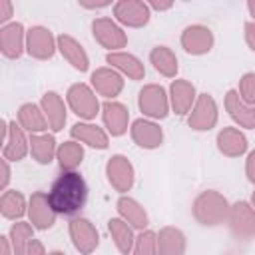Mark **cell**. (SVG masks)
<instances>
[{
  "label": "cell",
  "mask_w": 255,
  "mask_h": 255,
  "mask_svg": "<svg viewBox=\"0 0 255 255\" xmlns=\"http://www.w3.org/2000/svg\"><path fill=\"white\" fill-rule=\"evenodd\" d=\"M88 183L78 171H62L48 191V201L58 215H76L88 201Z\"/></svg>",
  "instance_id": "6da1fadb"
},
{
  "label": "cell",
  "mask_w": 255,
  "mask_h": 255,
  "mask_svg": "<svg viewBox=\"0 0 255 255\" xmlns=\"http://www.w3.org/2000/svg\"><path fill=\"white\" fill-rule=\"evenodd\" d=\"M193 217L199 225L205 227H215L223 221H227V213H229V203L227 199L215 191V189H207L201 191L195 201H193Z\"/></svg>",
  "instance_id": "7a4b0ae2"
},
{
  "label": "cell",
  "mask_w": 255,
  "mask_h": 255,
  "mask_svg": "<svg viewBox=\"0 0 255 255\" xmlns=\"http://www.w3.org/2000/svg\"><path fill=\"white\" fill-rule=\"evenodd\" d=\"M66 100H68L70 110L78 118H82L86 122H92L98 116L100 108H102L94 88H90L88 84H74V86H70V90L66 94Z\"/></svg>",
  "instance_id": "3957f363"
},
{
  "label": "cell",
  "mask_w": 255,
  "mask_h": 255,
  "mask_svg": "<svg viewBox=\"0 0 255 255\" xmlns=\"http://www.w3.org/2000/svg\"><path fill=\"white\" fill-rule=\"evenodd\" d=\"M227 225L237 241H249L255 235V207L249 201H237L229 207Z\"/></svg>",
  "instance_id": "277c9868"
},
{
  "label": "cell",
  "mask_w": 255,
  "mask_h": 255,
  "mask_svg": "<svg viewBox=\"0 0 255 255\" xmlns=\"http://www.w3.org/2000/svg\"><path fill=\"white\" fill-rule=\"evenodd\" d=\"M137 106L141 110L143 116L151 118V120H163L169 114V96L165 94V90L159 84H145L139 90L137 96Z\"/></svg>",
  "instance_id": "5b68a950"
},
{
  "label": "cell",
  "mask_w": 255,
  "mask_h": 255,
  "mask_svg": "<svg viewBox=\"0 0 255 255\" xmlns=\"http://www.w3.org/2000/svg\"><path fill=\"white\" fill-rule=\"evenodd\" d=\"M68 231L72 237L74 247L82 253V255H90L96 251V247L100 245V233L96 229V225L90 219L84 217H72L68 223Z\"/></svg>",
  "instance_id": "8992f818"
},
{
  "label": "cell",
  "mask_w": 255,
  "mask_h": 255,
  "mask_svg": "<svg viewBox=\"0 0 255 255\" xmlns=\"http://www.w3.org/2000/svg\"><path fill=\"white\" fill-rule=\"evenodd\" d=\"M92 34L96 42L110 52H122V48L128 44L126 32L112 18H96L92 22Z\"/></svg>",
  "instance_id": "52a82bcc"
},
{
  "label": "cell",
  "mask_w": 255,
  "mask_h": 255,
  "mask_svg": "<svg viewBox=\"0 0 255 255\" xmlns=\"http://www.w3.org/2000/svg\"><path fill=\"white\" fill-rule=\"evenodd\" d=\"M187 124L195 131H209L217 124V104H215L211 94H199L197 96V100L189 112Z\"/></svg>",
  "instance_id": "ba28073f"
},
{
  "label": "cell",
  "mask_w": 255,
  "mask_h": 255,
  "mask_svg": "<svg viewBox=\"0 0 255 255\" xmlns=\"http://www.w3.org/2000/svg\"><path fill=\"white\" fill-rule=\"evenodd\" d=\"M106 175H108V181L110 185L120 191V193H126L133 187V181H135V173H133V165L131 161L126 157V155H112L106 163Z\"/></svg>",
  "instance_id": "9c48e42d"
},
{
  "label": "cell",
  "mask_w": 255,
  "mask_h": 255,
  "mask_svg": "<svg viewBox=\"0 0 255 255\" xmlns=\"http://www.w3.org/2000/svg\"><path fill=\"white\" fill-rule=\"evenodd\" d=\"M58 48V40L46 26H32L26 32V52L36 60H50Z\"/></svg>",
  "instance_id": "30bf717a"
},
{
  "label": "cell",
  "mask_w": 255,
  "mask_h": 255,
  "mask_svg": "<svg viewBox=\"0 0 255 255\" xmlns=\"http://www.w3.org/2000/svg\"><path fill=\"white\" fill-rule=\"evenodd\" d=\"M114 16L120 24L129 28H141L149 22V6L141 0H120L114 4Z\"/></svg>",
  "instance_id": "8fae6325"
},
{
  "label": "cell",
  "mask_w": 255,
  "mask_h": 255,
  "mask_svg": "<svg viewBox=\"0 0 255 255\" xmlns=\"http://www.w3.org/2000/svg\"><path fill=\"white\" fill-rule=\"evenodd\" d=\"M181 48L191 56H203L213 48V32L203 24H191L181 32Z\"/></svg>",
  "instance_id": "7c38bea8"
},
{
  "label": "cell",
  "mask_w": 255,
  "mask_h": 255,
  "mask_svg": "<svg viewBox=\"0 0 255 255\" xmlns=\"http://www.w3.org/2000/svg\"><path fill=\"white\" fill-rule=\"evenodd\" d=\"M28 215H30V223L40 229L46 231L56 223V211L52 209L50 201H48V193L44 191H34L28 199Z\"/></svg>",
  "instance_id": "4fadbf2b"
},
{
  "label": "cell",
  "mask_w": 255,
  "mask_h": 255,
  "mask_svg": "<svg viewBox=\"0 0 255 255\" xmlns=\"http://www.w3.org/2000/svg\"><path fill=\"white\" fill-rule=\"evenodd\" d=\"M26 50V30L20 22H8L6 26L0 28V52L10 58L16 60L22 56V52Z\"/></svg>",
  "instance_id": "5bb4252c"
},
{
  "label": "cell",
  "mask_w": 255,
  "mask_h": 255,
  "mask_svg": "<svg viewBox=\"0 0 255 255\" xmlns=\"http://www.w3.org/2000/svg\"><path fill=\"white\" fill-rule=\"evenodd\" d=\"M90 80L94 92L106 100H114L124 90V78L114 68H98L96 72H92Z\"/></svg>",
  "instance_id": "9a60e30c"
},
{
  "label": "cell",
  "mask_w": 255,
  "mask_h": 255,
  "mask_svg": "<svg viewBox=\"0 0 255 255\" xmlns=\"http://www.w3.org/2000/svg\"><path fill=\"white\" fill-rule=\"evenodd\" d=\"M129 133H131V139L143 149H155L163 141V129L155 122L145 118L135 120L129 128Z\"/></svg>",
  "instance_id": "2e32d148"
},
{
  "label": "cell",
  "mask_w": 255,
  "mask_h": 255,
  "mask_svg": "<svg viewBox=\"0 0 255 255\" xmlns=\"http://www.w3.org/2000/svg\"><path fill=\"white\" fill-rule=\"evenodd\" d=\"M197 100L195 94V86L187 80H173L169 86V106L173 110V114L177 116H185L191 112L193 104Z\"/></svg>",
  "instance_id": "e0dca14e"
},
{
  "label": "cell",
  "mask_w": 255,
  "mask_h": 255,
  "mask_svg": "<svg viewBox=\"0 0 255 255\" xmlns=\"http://www.w3.org/2000/svg\"><path fill=\"white\" fill-rule=\"evenodd\" d=\"M102 120H104V126L108 129V133L118 137V135H124L128 131L129 112L124 104L114 102V100H106L102 104Z\"/></svg>",
  "instance_id": "ac0fdd59"
},
{
  "label": "cell",
  "mask_w": 255,
  "mask_h": 255,
  "mask_svg": "<svg viewBox=\"0 0 255 255\" xmlns=\"http://www.w3.org/2000/svg\"><path fill=\"white\" fill-rule=\"evenodd\" d=\"M30 151V139L24 133V128L16 122H8V137L2 147V157L8 161H20Z\"/></svg>",
  "instance_id": "d6986e66"
},
{
  "label": "cell",
  "mask_w": 255,
  "mask_h": 255,
  "mask_svg": "<svg viewBox=\"0 0 255 255\" xmlns=\"http://www.w3.org/2000/svg\"><path fill=\"white\" fill-rule=\"evenodd\" d=\"M58 50L64 56V60L78 72H86L90 68V58L84 50V46L70 34H60L58 38Z\"/></svg>",
  "instance_id": "ffe728a7"
},
{
  "label": "cell",
  "mask_w": 255,
  "mask_h": 255,
  "mask_svg": "<svg viewBox=\"0 0 255 255\" xmlns=\"http://www.w3.org/2000/svg\"><path fill=\"white\" fill-rule=\"evenodd\" d=\"M106 62L110 64V68L118 70L120 74L128 76L133 82L143 80V76H145V68H143L141 60L137 56H133V54H128V52H110L106 56Z\"/></svg>",
  "instance_id": "44dd1931"
},
{
  "label": "cell",
  "mask_w": 255,
  "mask_h": 255,
  "mask_svg": "<svg viewBox=\"0 0 255 255\" xmlns=\"http://www.w3.org/2000/svg\"><path fill=\"white\" fill-rule=\"evenodd\" d=\"M225 110L241 128L247 129L255 128V106L245 104L237 90H229L225 94Z\"/></svg>",
  "instance_id": "7402d4cb"
},
{
  "label": "cell",
  "mask_w": 255,
  "mask_h": 255,
  "mask_svg": "<svg viewBox=\"0 0 255 255\" xmlns=\"http://www.w3.org/2000/svg\"><path fill=\"white\" fill-rule=\"evenodd\" d=\"M116 207H118L120 217H122L124 221H128L133 229H137V231L147 229L149 217H147V211L143 209V205H141L139 201H135V199L129 197V195H122V197L118 199Z\"/></svg>",
  "instance_id": "603a6c76"
},
{
  "label": "cell",
  "mask_w": 255,
  "mask_h": 255,
  "mask_svg": "<svg viewBox=\"0 0 255 255\" xmlns=\"http://www.w3.org/2000/svg\"><path fill=\"white\" fill-rule=\"evenodd\" d=\"M70 133L80 143H86V145L96 147V149H106L110 145L108 133L100 126L90 124V122H78V124H74L72 129H70Z\"/></svg>",
  "instance_id": "cb8c5ba5"
},
{
  "label": "cell",
  "mask_w": 255,
  "mask_h": 255,
  "mask_svg": "<svg viewBox=\"0 0 255 255\" xmlns=\"http://www.w3.org/2000/svg\"><path fill=\"white\" fill-rule=\"evenodd\" d=\"M40 108L46 114L50 129L52 131H62L64 124H66V106H64V100L60 98V94L46 92L42 96V100H40Z\"/></svg>",
  "instance_id": "d4e9b609"
},
{
  "label": "cell",
  "mask_w": 255,
  "mask_h": 255,
  "mask_svg": "<svg viewBox=\"0 0 255 255\" xmlns=\"http://www.w3.org/2000/svg\"><path fill=\"white\" fill-rule=\"evenodd\" d=\"M217 149L227 157H239L247 151V137L237 128H223L217 133Z\"/></svg>",
  "instance_id": "484cf974"
},
{
  "label": "cell",
  "mask_w": 255,
  "mask_h": 255,
  "mask_svg": "<svg viewBox=\"0 0 255 255\" xmlns=\"http://www.w3.org/2000/svg\"><path fill=\"white\" fill-rule=\"evenodd\" d=\"M18 124L24 128V131L30 133H46V129L50 128L44 110L32 102L22 104L18 108Z\"/></svg>",
  "instance_id": "4316f807"
},
{
  "label": "cell",
  "mask_w": 255,
  "mask_h": 255,
  "mask_svg": "<svg viewBox=\"0 0 255 255\" xmlns=\"http://www.w3.org/2000/svg\"><path fill=\"white\" fill-rule=\"evenodd\" d=\"M108 231L114 239V245L118 247L122 255H129L133 251L135 235H133V227L128 221H124L122 217H114L108 221Z\"/></svg>",
  "instance_id": "83f0119b"
},
{
  "label": "cell",
  "mask_w": 255,
  "mask_h": 255,
  "mask_svg": "<svg viewBox=\"0 0 255 255\" xmlns=\"http://www.w3.org/2000/svg\"><path fill=\"white\" fill-rule=\"evenodd\" d=\"M159 255H183L185 253V235L177 227H163L157 235Z\"/></svg>",
  "instance_id": "f1b7e54d"
},
{
  "label": "cell",
  "mask_w": 255,
  "mask_h": 255,
  "mask_svg": "<svg viewBox=\"0 0 255 255\" xmlns=\"http://www.w3.org/2000/svg\"><path fill=\"white\" fill-rule=\"evenodd\" d=\"M30 153L38 163H42V165L50 163L54 159V155L58 153L54 135H50V133H32L30 135Z\"/></svg>",
  "instance_id": "f546056e"
},
{
  "label": "cell",
  "mask_w": 255,
  "mask_h": 255,
  "mask_svg": "<svg viewBox=\"0 0 255 255\" xmlns=\"http://www.w3.org/2000/svg\"><path fill=\"white\" fill-rule=\"evenodd\" d=\"M149 62L153 64L155 72H159L165 78H175L177 74V58L167 46H155L149 52Z\"/></svg>",
  "instance_id": "4dcf8cb0"
},
{
  "label": "cell",
  "mask_w": 255,
  "mask_h": 255,
  "mask_svg": "<svg viewBox=\"0 0 255 255\" xmlns=\"http://www.w3.org/2000/svg\"><path fill=\"white\" fill-rule=\"evenodd\" d=\"M0 213L6 219H20L24 213H28V203L24 195L18 189H6L0 197Z\"/></svg>",
  "instance_id": "1f68e13d"
},
{
  "label": "cell",
  "mask_w": 255,
  "mask_h": 255,
  "mask_svg": "<svg viewBox=\"0 0 255 255\" xmlns=\"http://www.w3.org/2000/svg\"><path fill=\"white\" fill-rule=\"evenodd\" d=\"M58 163L62 167V171H76V167L82 163L84 159V147L80 141H64L58 147Z\"/></svg>",
  "instance_id": "d6a6232c"
},
{
  "label": "cell",
  "mask_w": 255,
  "mask_h": 255,
  "mask_svg": "<svg viewBox=\"0 0 255 255\" xmlns=\"http://www.w3.org/2000/svg\"><path fill=\"white\" fill-rule=\"evenodd\" d=\"M8 237H10V245H12L14 255H26V251L34 239V225L24 223V221L12 223Z\"/></svg>",
  "instance_id": "836d02e7"
},
{
  "label": "cell",
  "mask_w": 255,
  "mask_h": 255,
  "mask_svg": "<svg viewBox=\"0 0 255 255\" xmlns=\"http://www.w3.org/2000/svg\"><path fill=\"white\" fill-rule=\"evenodd\" d=\"M131 255H159L157 249V235L151 229H143L135 235V243H133V251Z\"/></svg>",
  "instance_id": "e575fe53"
},
{
  "label": "cell",
  "mask_w": 255,
  "mask_h": 255,
  "mask_svg": "<svg viewBox=\"0 0 255 255\" xmlns=\"http://www.w3.org/2000/svg\"><path fill=\"white\" fill-rule=\"evenodd\" d=\"M239 96L245 104L255 106V72H247L239 80Z\"/></svg>",
  "instance_id": "d590c367"
},
{
  "label": "cell",
  "mask_w": 255,
  "mask_h": 255,
  "mask_svg": "<svg viewBox=\"0 0 255 255\" xmlns=\"http://www.w3.org/2000/svg\"><path fill=\"white\" fill-rule=\"evenodd\" d=\"M12 14H14L12 2H10V0H0V24H2V26L8 24V20L12 18Z\"/></svg>",
  "instance_id": "8d00e7d4"
},
{
  "label": "cell",
  "mask_w": 255,
  "mask_h": 255,
  "mask_svg": "<svg viewBox=\"0 0 255 255\" xmlns=\"http://www.w3.org/2000/svg\"><path fill=\"white\" fill-rule=\"evenodd\" d=\"M245 173H247V179L251 183H255V149L247 155V161H245Z\"/></svg>",
  "instance_id": "74e56055"
},
{
  "label": "cell",
  "mask_w": 255,
  "mask_h": 255,
  "mask_svg": "<svg viewBox=\"0 0 255 255\" xmlns=\"http://www.w3.org/2000/svg\"><path fill=\"white\" fill-rule=\"evenodd\" d=\"M245 42L255 52V22H247L245 24Z\"/></svg>",
  "instance_id": "f35d334b"
},
{
  "label": "cell",
  "mask_w": 255,
  "mask_h": 255,
  "mask_svg": "<svg viewBox=\"0 0 255 255\" xmlns=\"http://www.w3.org/2000/svg\"><path fill=\"white\" fill-rule=\"evenodd\" d=\"M10 181V167H8V159L2 157V179H0V189L6 191V185Z\"/></svg>",
  "instance_id": "ab89813d"
},
{
  "label": "cell",
  "mask_w": 255,
  "mask_h": 255,
  "mask_svg": "<svg viewBox=\"0 0 255 255\" xmlns=\"http://www.w3.org/2000/svg\"><path fill=\"white\" fill-rule=\"evenodd\" d=\"M26 255H46L42 241H38V239H32V243H30V247H28Z\"/></svg>",
  "instance_id": "60d3db41"
},
{
  "label": "cell",
  "mask_w": 255,
  "mask_h": 255,
  "mask_svg": "<svg viewBox=\"0 0 255 255\" xmlns=\"http://www.w3.org/2000/svg\"><path fill=\"white\" fill-rule=\"evenodd\" d=\"M0 249H2V255H14L8 235H2V237H0Z\"/></svg>",
  "instance_id": "b9f144b4"
},
{
  "label": "cell",
  "mask_w": 255,
  "mask_h": 255,
  "mask_svg": "<svg viewBox=\"0 0 255 255\" xmlns=\"http://www.w3.org/2000/svg\"><path fill=\"white\" fill-rule=\"evenodd\" d=\"M147 6H149V10L153 8V10H169L171 6H173V2H147Z\"/></svg>",
  "instance_id": "7bdbcfd3"
},
{
  "label": "cell",
  "mask_w": 255,
  "mask_h": 255,
  "mask_svg": "<svg viewBox=\"0 0 255 255\" xmlns=\"http://www.w3.org/2000/svg\"><path fill=\"white\" fill-rule=\"evenodd\" d=\"M110 4H112V2H108V0H106V2H84V0L80 2V6H84V8H106V6H110Z\"/></svg>",
  "instance_id": "ee69618b"
},
{
  "label": "cell",
  "mask_w": 255,
  "mask_h": 255,
  "mask_svg": "<svg viewBox=\"0 0 255 255\" xmlns=\"http://www.w3.org/2000/svg\"><path fill=\"white\" fill-rule=\"evenodd\" d=\"M247 10H249V14H251L253 20H255V0H249V2H247Z\"/></svg>",
  "instance_id": "f6af8a7d"
},
{
  "label": "cell",
  "mask_w": 255,
  "mask_h": 255,
  "mask_svg": "<svg viewBox=\"0 0 255 255\" xmlns=\"http://www.w3.org/2000/svg\"><path fill=\"white\" fill-rule=\"evenodd\" d=\"M251 205L255 207V191H253V195H251Z\"/></svg>",
  "instance_id": "bcb514c9"
},
{
  "label": "cell",
  "mask_w": 255,
  "mask_h": 255,
  "mask_svg": "<svg viewBox=\"0 0 255 255\" xmlns=\"http://www.w3.org/2000/svg\"><path fill=\"white\" fill-rule=\"evenodd\" d=\"M50 255H66V253H62V251H52Z\"/></svg>",
  "instance_id": "7dc6e473"
}]
</instances>
